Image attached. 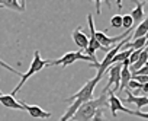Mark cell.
<instances>
[{
	"label": "cell",
	"instance_id": "6da1fadb",
	"mask_svg": "<svg viewBox=\"0 0 148 121\" xmlns=\"http://www.w3.org/2000/svg\"><path fill=\"white\" fill-rule=\"evenodd\" d=\"M109 105V101H108V93L102 92V95L99 98H92L90 101H86L83 102L79 109L76 111V114H74L71 117L73 121H90L93 118V115L97 112V109L100 108H105Z\"/></svg>",
	"mask_w": 148,
	"mask_h": 121
},
{
	"label": "cell",
	"instance_id": "7a4b0ae2",
	"mask_svg": "<svg viewBox=\"0 0 148 121\" xmlns=\"http://www.w3.org/2000/svg\"><path fill=\"white\" fill-rule=\"evenodd\" d=\"M90 62L92 64V67H99V62H96V60H93L92 57H89V55H86L84 53H82V51H70V53H65L61 58H58V60H52V62H48L47 63V66H62V67H67V66H70V64H74L76 62Z\"/></svg>",
	"mask_w": 148,
	"mask_h": 121
},
{
	"label": "cell",
	"instance_id": "3957f363",
	"mask_svg": "<svg viewBox=\"0 0 148 121\" xmlns=\"http://www.w3.org/2000/svg\"><path fill=\"white\" fill-rule=\"evenodd\" d=\"M47 60H42L41 58V54H39V51L36 50L35 51V54H34V60H32V63H31V66H29V70L25 73V75H22V77H21V82L18 83V86L15 88V91L12 92V96H15L21 89H22V86L25 85V82L31 77V76H34L35 73H38V72H41L45 66H47Z\"/></svg>",
	"mask_w": 148,
	"mask_h": 121
},
{
	"label": "cell",
	"instance_id": "277c9868",
	"mask_svg": "<svg viewBox=\"0 0 148 121\" xmlns=\"http://www.w3.org/2000/svg\"><path fill=\"white\" fill-rule=\"evenodd\" d=\"M102 80V76H99V75H96L95 76V79H90L79 92H76L74 95H71L68 99H64L65 102H73V101H76V99H80L82 102H86V101H90L92 98H93V92H95V88H96V85L99 83Z\"/></svg>",
	"mask_w": 148,
	"mask_h": 121
},
{
	"label": "cell",
	"instance_id": "5b68a950",
	"mask_svg": "<svg viewBox=\"0 0 148 121\" xmlns=\"http://www.w3.org/2000/svg\"><path fill=\"white\" fill-rule=\"evenodd\" d=\"M87 22H89V29H90V38H89V47H87L83 53L97 62V58H96V55H95L96 50H105V48L97 42V39H96V37H95V31H96V28H95V22H93V15H92V13L87 15ZM105 51H106V50H105Z\"/></svg>",
	"mask_w": 148,
	"mask_h": 121
},
{
	"label": "cell",
	"instance_id": "8992f818",
	"mask_svg": "<svg viewBox=\"0 0 148 121\" xmlns=\"http://www.w3.org/2000/svg\"><path fill=\"white\" fill-rule=\"evenodd\" d=\"M128 39H129V37L125 38V39H122V41H119L118 45H116L115 48H112V50H109V51L106 53V55H105V58H103V62L99 63V67H97V75H99V76H103V73L112 66V60H113V57H115V55L119 53V50L128 42Z\"/></svg>",
	"mask_w": 148,
	"mask_h": 121
},
{
	"label": "cell",
	"instance_id": "52a82bcc",
	"mask_svg": "<svg viewBox=\"0 0 148 121\" xmlns=\"http://www.w3.org/2000/svg\"><path fill=\"white\" fill-rule=\"evenodd\" d=\"M129 34H131V29L125 31L123 34H121V35H118V37H108L105 32L95 31V37H96L97 42H99V44L106 50V51H109V50H110V45H113V44H116V42H119V41H122V39L128 38V37H129Z\"/></svg>",
	"mask_w": 148,
	"mask_h": 121
},
{
	"label": "cell",
	"instance_id": "ba28073f",
	"mask_svg": "<svg viewBox=\"0 0 148 121\" xmlns=\"http://www.w3.org/2000/svg\"><path fill=\"white\" fill-rule=\"evenodd\" d=\"M121 70H122V63H116V64H112L108 72H109V80H108V85L105 86V89L102 92L108 93V91L110 89V86L113 85L115 89H119V82H121Z\"/></svg>",
	"mask_w": 148,
	"mask_h": 121
},
{
	"label": "cell",
	"instance_id": "9c48e42d",
	"mask_svg": "<svg viewBox=\"0 0 148 121\" xmlns=\"http://www.w3.org/2000/svg\"><path fill=\"white\" fill-rule=\"evenodd\" d=\"M108 96H109V98H108V101H109V108H110V112H112V117H113V118H116V114H118L119 111L128 114V108H125V106L122 105L121 99L116 96V93H115L112 89L108 91Z\"/></svg>",
	"mask_w": 148,
	"mask_h": 121
},
{
	"label": "cell",
	"instance_id": "30bf717a",
	"mask_svg": "<svg viewBox=\"0 0 148 121\" xmlns=\"http://www.w3.org/2000/svg\"><path fill=\"white\" fill-rule=\"evenodd\" d=\"M21 105H22V108H23L25 111H28L29 115L34 117V118L42 120V118H49V117H51V112H47L45 109H42V108L38 106V105H28V104H25V102H21Z\"/></svg>",
	"mask_w": 148,
	"mask_h": 121
},
{
	"label": "cell",
	"instance_id": "8fae6325",
	"mask_svg": "<svg viewBox=\"0 0 148 121\" xmlns=\"http://www.w3.org/2000/svg\"><path fill=\"white\" fill-rule=\"evenodd\" d=\"M73 41L76 42V45H77L80 50H83V51L89 47V37L84 34L83 26H79L76 31L73 32Z\"/></svg>",
	"mask_w": 148,
	"mask_h": 121
},
{
	"label": "cell",
	"instance_id": "7c38bea8",
	"mask_svg": "<svg viewBox=\"0 0 148 121\" xmlns=\"http://www.w3.org/2000/svg\"><path fill=\"white\" fill-rule=\"evenodd\" d=\"M0 104H2L3 106H6V108H12V109H23L21 102L18 99H15V96H12V95L0 93Z\"/></svg>",
	"mask_w": 148,
	"mask_h": 121
},
{
	"label": "cell",
	"instance_id": "4fadbf2b",
	"mask_svg": "<svg viewBox=\"0 0 148 121\" xmlns=\"http://www.w3.org/2000/svg\"><path fill=\"white\" fill-rule=\"evenodd\" d=\"M125 101L135 104V105L138 106V111H139L142 106L148 105V96H135V95H132V92H131L129 89L126 91V99H125Z\"/></svg>",
	"mask_w": 148,
	"mask_h": 121
},
{
	"label": "cell",
	"instance_id": "5bb4252c",
	"mask_svg": "<svg viewBox=\"0 0 148 121\" xmlns=\"http://www.w3.org/2000/svg\"><path fill=\"white\" fill-rule=\"evenodd\" d=\"M131 70H129V66H122V70H121V82H119V89L118 92L122 93L125 91V88L128 86L129 80H131Z\"/></svg>",
	"mask_w": 148,
	"mask_h": 121
},
{
	"label": "cell",
	"instance_id": "9a60e30c",
	"mask_svg": "<svg viewBox=\"0 0 148 121\" xmlns=\"http://www.w3.org/2000/svg\"><path fill=\"white\" fill-rule=\"evenodd\" d=\"M132 2L136 3V8L131 12V18L134 22H138L141 24L144 19H145V13H144V3L142 2H138V0H132Z\"/></svg>",
	"mask_w": 148,
	"mask_h": 121
},
{
	"label": "cell",
	"instance_id": "2e32d148",
	"mask_svg": "<svg viewBox=\"0 0 148 121\" xmlns=\"http://www.w3.org/2000/svg\"><path fill=\"white\" fill-rule=\"evenodd\" d=\"M147 45H148L147 38H145V37H141V38L132 39L131 42H126V44L123 45V48H125V50H128V48H131V50H142V48H145Z\"/></svg>",
	"mask_w": 148,
	"mask_h": 121
},
{
	"label": "cell",
	"instance_id": "e0dca14e",
	"mask_svg": "<svg viewBox=\"0 0 148 121\" xmlns=\"http://www.w3.org/2000/svg\"><path fill=\"white\" fill-rule=\"evenodd\" d=\"M147 31H148V16H147V18H145V19H144L141 24H138L136 29L134 31V35H132V37H129V38H132V39H136V38L145 37Z\"/></svg>",
	"mask_w": 148,
	"mask_h": 121
},
{
	"label": "cell",
	"instance_id": "ac0fdd59",
	"mask_svg": "<svg viewBox=\"0 0 148 121\" xmlns=\"http://www.w3.org/2000/svg\"><path fill=\"white\" fill-rule=\"evenodd\" d=\"M0 8H8L18 12H25V9L18 3V0H0Z\"/></svg>",
	"mask_w": 148,
	"mask_h": 121
},
{
	"label": "cell",
	"instance_id": "d6986e66",
	"mask_svg": "<svg viewBox=\"0 0 148 121\" xmlns=\"http://www.w3.org/2000/svg\"><path fill=\"white\" fill-rule=\"evenodd\" d=\"M132 25H134V21H132L131 15H123L122 16V28L125 31H128V29L132 28Z\"/></svg>",
	"mask_w": 148,
	"mask_h": 121
},
{
	"label": "cell",
	"instance_id": "ffe728a7",
	"mask_svg": "<svg viewBox=\"0 0 148 121\" xmlns=\"http://www.w3.org/2000/svg\"><path fill=\"white\" fill-rule=\"evenodd\" d=\"M110 26L112 28H122V16L121 15H113L110 18Z\"/></svg>",
	"mask_w": 148,
	"mask_h": 121
},
{
	"label": "cell",
	"instance_id": "44dd1931",
	"mask_svg": "<svg viewBox=\"0 0 148 121\" xmlns=\"http://www.w3.org/2000/svg\"><path fill=\"white\" fill-rule=\"evenodd\" d=\"M90 2H95V8H96V13L97 15H100V2H102V0H90ZM105 2H106V6L109 8V9H112V3L109 2V0H105Z\"/></svg>",
	"mask_w": 148,
	"mask_h": 121
},
{
	"label": "cell",
	"instance_id": "7402d4cb",
	"mask_svg": "<svg viewBox=\"0 0 148 121\" xmlns=\"http://www.w3.org/2000/svg\"><path fill=\"white\" fill-rule=\"evenodd\" d=\"M128 114H129V115L139 117V118H144V120L148 121V112H141V111H131V109H128Z\"/></svg>",
	"mask_w": 148,
	"mask_h": 121
},
{
	"label": "cell",
	"instance_id": "603a6c76",
	"mask_svg": "<svg viewBox=\"0 0 148 121\" xmlns=\"http://www.w3.org/2000/svg\"><path fill=\"white\" fill-rule=\"evenodd\" d=\"M90 121H106V120H105V117H103V108L97 109V112L93 115V118H92Z\"/></svg>",
	"mask_w": 148,
	"mask_h": 121
},
{
	"label": "cell",
	"instance_id": "cb8c5ba5",
	"mask_svg": "<svg viewBox=\"0 0 148 121\" xmlns=\"http://www.w3.org/2000/svg\"><path fill=\"white\" fill-rule=\"evenodd\" d=\"M0 66H2V67H5L6 70H9V72H12V73H15V75H18V76H21L22 77V73H19L18 70H15L12 66H9V64H6L5 62H3V60H0Z\"/></svg>",
	"mask_w": 148,
	"mask_h": 121
},
{
	"label": "cell",
	"instance_id": "d4e9b609",
	"mask_svg": "<svg viewBox=\"0 0 148 121\" xmlns=\"http://www.w3.org/2000/svg\"><path fill=\"white\" fill-rule=\"evenodd\" d=\"M126 88H128V89H135V91H136V89H139V91H141V88H142V85H141L139 82H136V80H134V79H131Z\"/></svg>",
	"mask_w": 148,
	"mask_h": 121
},
{
	"label": "cell",
	"instance_id": "484cf974",
	"mask_svg": "<svg viewBox=\"0 0 148 121\" xmlns=\"http://www.w3.org/2000/svg\"><path fill=\"white\" fill-rule=\"evenodd\" d=\"M141 91H142L144 93H148V83H144L142 88H141Z\"/></svg>",
	"mask_w": 148,
	"mask_h": 121
},
{
	"label": "cell",
	"instance_id": "4316f807",
	"mask_svg": "<svg viewBox=\"0 0 148 121\" xmlns=\"http://www.w3.org/2000/svg\"><path fill=\"white\" fill-rule=\"evenodd\" d=\"M116 5H118V9H122V0H116Z\"/></svg>",
	"mask_w": 148,
	"mask_h": 121
},
{
	"label": "cell",
	"instance_id": "83f0119b",
	"mask_svg": "<svg viewBox=\"0 0 148 121\" xmlns=\"http://www.w3.org/2000/svg\"><path fill=\"white\" fill-rule=\"evenodd\" d=\"M21 6L25 9V6H26V0H21Z\"/></svg>",
	"mask_w": 148,
	"mask_h": 121
},
{
	"label": "cell",
	"instance_id": "f1b7e54d",
	"mask_svg": "<svg viewBox=\"0 0 148 121\" xmlns=\"http://www.w3.org/2000/svg\"><path fill=\"white\" fill-rule=\"evenodd\" d=\"M145 38H147V41H148V31H147V34H145Z\"/></svg>",
	"mask_w": 148,
	"mask_h": 121
},
{
	"label": "cell",
	"instance_id": "f546056e",
	"mask_svg": "<svg viewBox=\"0 0 148 121\" xmlns=\"http://www.w3.org/2000/svg\"><path fill=\"white\" fill-rule=\"evenodd\" d=\"M145 66H148V62H147V63H145Z\"/></svg>",
	"mask_w": 148,
	"mask_h": 121
},
{
	"label": "cell",
	"instance_id": "4dcf8cb0",
	"mask_svg": "<svg viewBox=\"0 0 148 121\" xmlns=\"http://www.w3.org/2000/svg\"><path fill=\"white\" fill-rule=\"evenodd\" d=\"M145 2H147V3H148V0H145Z\"/></svg>",
	"mask_w": 148,
	"mask_h": 121
},
{
	"label": "cell",
	"instance_id": "1f68e13d",
	"mask_svg": "<svg viewBox=\"0 0 148 121\" xmlns=\"http://www.w3.org/2000/svg\"><path fill=\"white\" fill-rule=\"evenodd\" d=\"M0 93H2V92H0Z\"/></svg>",
	"mask_w": 148,
	"mask_h": 121
}]
</instances>
